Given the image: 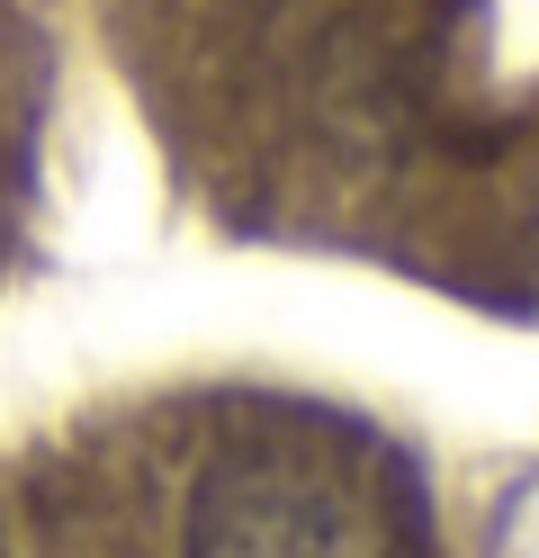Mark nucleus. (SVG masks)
Masks as SVG:
<instances>
[{
  "label": "nucleus",
  "instance_id": "1",
  "mask_svg": "<svg viewBox=\"0 0 539 558\" xmlns=\"http://www.w3.org/2000/svg\"><path fill=\"white\" fill-rule=\"evenodd\" d=\"M189 558H387L378 496L306 433H243L189 486Z\"/></svg>",
  "mask_w": 539,
  "mask_h": 558
}]
</instances>
